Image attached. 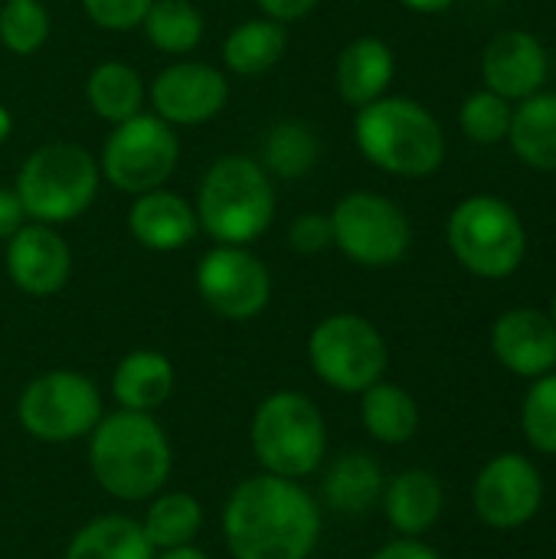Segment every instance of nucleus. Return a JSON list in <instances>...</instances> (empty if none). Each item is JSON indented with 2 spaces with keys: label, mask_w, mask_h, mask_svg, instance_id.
Instances as JSON below:
<instances>
[{
  "label": "nucleus",
  "mask_w": 556,
  "mask_h": 559,
  "mask_svg": "<svg viewBox=\"0 0 556 559\" xmlns=\"http://www.w3.org/2000/svg\"><path fill=\"white\" fill-rule=\"evenodd\" d=\"M223 537L233 559H308L321 540V511L298 481L262 472L229 495Z\"/></svg>",
  "instance_id": "obj_1"
},
{
  "label": "nucleus",
  "mask_w": 556,
  "mask_h": 559,
  "mask_svg": "<svg viewBox=\"0 0 556 559\" xmlns=\"http://www.w3.org/2000/svg\"><path fill=\"white\" fill-rule=\"evenodd\" d=\"M88 465L105 495L118 501L154 498L170 478L174 452L151 413L118 409L88 436Z\"/></svg>",
  "instance_id": "obj_2"
},
{
  "label": "nucleus",
  "mask_w": 556,
  "mask_h": 559,
  "mask_svg": "<svg viewBox=\"0 0 556 559\" xmlns=\"http://www.w3.org/2000/svg\"><path fill=\"white\" fill-rule=\"evenodd\" d=\"M275 183L249 154L216 157L197 187V219L220 246H252L262 239L275 219Z\"/></svg>",
  "instance_id": "obj_3"
},
{
  "label": "nucleus",
  "mask_w": 556,
  "mask_h": 559,
  "mask_svg": "<svg viewBox=\"0 0 556 559\" xmlns=\"http://www.w3.org/2000/svg\"><path fill=\"white\" fill-rule=\"evenodd\" d=\"M354 141L377 170L406 180L429 177L446 160L442 124L426 105L403 95H383L357 108Z\"/></svg>",
  "instance_id": "obj_4"
},
{
  "label": "nucleus",
  "mask_w": 556,
  "mask_h": 559,
  "mask_svg": "<svg viewBox=\"0 0 556 559\" xmlns=\"http://www.w3.org/2000/svg\"><path fill=\"white\" fill-rule=\"evenodd\" d=\"M102 187L98 157L75 141L39 144L16 170L13 190L29 223L62 226L88 213Z\"/></svg>",
  "instance_id": "obj_5"
},
{
  "label": "nucleus",
  "mask_w": 556,
  "mask_h": 559,
  "mask_svg": "<svg viewBox=\"0 0 556 559\" xmlns=\"http://www.w3.org/2000/svg\"><path fill=\"white\" fill-rule=\"evenodd\" d=\"M249 439L262 472L298 481L318 472L328 449V426L305 393L282 390L256 406Z\"/></svg>",
  "instance_id": "obj_6"
},
{
  "label": "nucleus",
  "mask_w": 556,
  "mask_h": 559,
  "mask_svg": "<svg viewBox=\"0 0 556 559\" xmlns=\"http://www.w3.org/2000/svg\"><path fill=\"white\" fill-rule=\"evenodd\" d=\"M456 262L478 278H508L528 255V229L518 210L492 193L462 200L446 223Z\"/></svg>",
  "instance_id": "obj_7"
},
{
  "label": "nucleus",
  "mask_w": 556,
  "mask_h": 559,
  "mask_svg": "<svg viewBox=\"0 0 556 559\" xmlns=\"http://www.w3.org/2000/svg\"><path fill=\"white\" fill-rule=\"evenodd\" d=\"M177 164L180 138L154 111H141L121 124H111L98 154L102 180L128 197L167 187Z\"/></svg>",
  "instance_id": "obj_8"
},
{
  "label": "nucleus",
  "mask_w": 556,
  "mask_h": 559,
  "mask_svg": "<svg viewBox=\"0 0 556 559\" xmlns=\"http://www.w3.org/2000/svg\"><path fill=\"white\" fill-rule=\"evenodd\" d=\"M308 364L338 393H364L383 380L390 350L374 321L354 311L328 314L308 334Z\"/></svg>",
  "instance_id": "obj_9"
},
{
  "label": "nucleus",
  "mask_w": 556,
  "mask_h": 559,
  "mask_svg": "<svg viewBox=\"0 0 556 559\" xmlns=\"http://www.w3.org/2000/svg\"><path fill=\"white\" fill-rule=\"evenodd\" d=\"M102 416L105 413L98 386L75 370L39 373L23 386L16 400V419L23 432L49 445L88 439Z\"/></svg>",
  "instance_id": "obj_10"
},
{
  "label": "nucleus",
  "mask_w": 556,
  "mask_h": 559,
  "mask_svg": "<svg viewBox=\"0 0 556 559\" xmlns=\"http://www.w3.org/2000/svg\"><path fill=\"white\" fill-rule=\"evenodd\" d=\"M328 216L334 229V249H341L354 265L390 269L403 262V255L410 252V219L400 210V203H393L383 193H344Z\"/></svg>",
  "instance_id": "obj_11"
},
{
  "label": "nucleus",
  "mask_w": 556,
  "mask_h": 559,
  "mask_svg": "<svg viewBox=\"0 0 556 559\" xmlns=\"http://www.w3.org/2000/svg\"><path fill=\"white\" fill-rule=\"evenodd\" d=\"M200 301L223 321H252L272 301V272L249 246H213L200 255L197 272Z\"/></svg>",
  "instance_id": "obj_12"
},
{
  "label": "nucleus",
  "mask_w": 556,
  "mask_h": 559,
  "mask_svg": "<svg viewBox=\"0 0 556 559\" xmlns=\"http://www.w3.org/2000/svg\"><path fill=\"white\" fill-rule=\"evenodd\" d=\"M147 105L170 128H197L223 115L229 105V79L210 62L177 59L151 79Z\"/></svg>",
  "instance_id": "obj_13"
},
{
  "label": "nucleus",
  "mask_w": 556,
  "mask_h": 559,
  "mask_svg": "<svg viewBox=\"0 0 556 559\" xmlns=\"http://www.w3.org/2000/svg\"><path fill=\"white\" fill-rule=\"evenodd\" d=\"M472 504L475 514L495 531L524 527L544 504V475L531 459L505 452L478 472Z\"/></svg>",
  "instance_id": "obj_14"
},
{
  "label": "nucleus",
  "mask_w": 556,
  "mask_h": 559,
  "mask_svg": "<svg viewBox=\"0 0 556 559\" xmlns=\"http://www.w3.org/2000/svg\"><path fill=\"white\" fill-rule=\"evenodd\" d=\"M3 265L10 282L29 298H52L72 275V249L46 223H26L3 242Z\"/></svg>",
  "instance_id": "obj_15"
},
{
  "label": "nucleus",
  "mask_w": 556,
  "mask_h": 559,
  "mask_svg": "<svg viewBox=\"0 0 556 559\" xmlns=\"http://www.w3.org/2000/svg\"><path fill=\"white\" fill-rule=\"evenodd\" d=\"M547 49L528 29H505L482 52L485 88L508 102H524L537 95L547 82Z\"/></svg>",
  "instance_id": "obj_16"
},
{
  "label": "nucleus",
  "mask_w": 556,
  "mask_h": 559,
  "mask_svg": "<svg viewBox=\"0 0 556 559\" xmlns=\"http://www.w3.org/2000/svg\"><path fill=\"white\" fill-rule=\"evenodd\" d=\"M492 350L518 377L537 380L556 367V324L537 308H511L492 328Z\"/></svg>",
  "instance_id": "obj_17"
},
{
  "label": "nucleus",
  "mask_w": 556,
  "mask_h": 559,
  "mask_svg": "<svg viewBox=\"0 0 556 559\" xmlns=\"http://www.w3.org/2000/svg\"><path fill=\"white\" fill-rule=\"evenodd\" d=\"M128 233L134 236L138 246L151 252H177L197 239L200 219L187 197H180L177 190L157 187V190L131 197Z\"/></svg>",
  "instance_id": "obj_18"
},
{
  "label": "nucleus",
  "mask_w": 556,
  "mask_h": 559,
  "mask_svg": "<svg viewBox=\"0 0 556 559\" xmlns=\"http://www.w3.org/2000/svg\"><path fill=\"white\" fill-rule=\"evenodd\" d=\"M397 75L393 49L380 36H357L351 39L334 62V88L338 98L351 108H364L387 95Z\"/></svg>",
  "instance_id": "obj_19"
},
{
  "label": "nucleus",
  "mask_w": 556,
  "mask_h": 559,
  "mask_svg": "<svg viewBox=\"0 0 556 559\" xmlns=\"http://www.w3.org/2000/svg\"><path fill=\"white\" fill-rule=\"evenodd\" d=\"M380 501H383V514L393 531H400L403 537H419L439 521L446 495L433 472L410 468L383 485Z\"/></svg>",
  "instance_id": "obj_20"
},
{
  "label": "nucleus",
  "mask_w": 556,
  "mask_h": 559,
  "mask_svg": "<svg viewBox=\"0 0 556 559\" xmlns=\"http://www.w3.org/2000/svg\"><path fill=\"white\" fill-rule=\"evenodd\" d=\"M174 393V364L161 350H131L111 373V396L121 409L154 413Z\"/></svg>",
  "instance_id": "obj_21"
},
{
  "label": "nucleus",
  "mask_w": 556,
  "mask_h": 559,
  "mask_svg": "<svg viewBox=\"0 0 556 559\" xmlns=\"http://www.w3.org/2000/svg\"><path fill=\"white\" fill-rule=\"evenodd\" d=\"M285 49H288V26L259 13L226 33L223 66L239 79H259L282 62Z\"/></svg>",
  "instance_id": "obj_22"
},
{
  "label": "nucleus",
  "mask_w": 556,
  "mask_h": 559,
  "mask_svg": "<svg viewBox=\"0 0 556 559\" xmlns=\"http://www.w3.org/2000/svg\"><path fill=\"white\" fill-rule=\"evenodd\" d=\"M85 102L92 115L102 118L105 124H121L144 111L147 85L134 66L121 59H105L85 79Z\"/></svg>",
  "instance_id": "obj_23"
},
{
  "label": "nucleus",
  "mask_w": 556,
  "mask_h": 559,
  "mask_svg": "<svg viewBox=\"0 0 556 559\" xmlns=\"http://www.w3.org/2000/svg\"><path fill=\"white\" fill-rule=\"evenodd\" d=\"M321 157V141L315 128L301 118H279L269 124L259 144V164L269 177L279 180H301L315 170Z\"/></svg>",
  "instance_id": "obj_24"
},
{
  "label": "nucleus",
  "mask_w": 556,
  "mask_h": 559,
  "mask_svg": "<svg viewBox=\"0 0 556 559\" xmlns=\"http://www.w3.org/2000/svg\"><path fill=\"white\" fill-rule=\"evenodd\" d=\"M508 141L528 167L556 174V92H537L514 108Z\"/></svg>",
  "instance_id": "obj_25"
},
{
  "label": "nucleus",
  "mask_w": 556,
  "mask_h": 559,
  "mask_svg": "<svg viewBox=\"0 0 556 559\" xmlns=\"http://www.w3.org/2000/svg\"><path fill=\"white\" fill-rule=\"evenodd\" d=\"M157 550L144 537L141 524L121 514L95 518L66 547V559H154Z\"/></svg>",
  "instance_id": "obj_26"
},
{
  "label": "nucleus",
  "mask_w": 556,
  "mask_h": 559,
  "mask_svg": "<svg viewBox=\"0 0 556 559\" xmlns=\"http://www.w3.org/2000/svg\"><path fill=\"white\" fill-rule=\"evenodd\" d=\"M360 423L383 445H403L419 429L416 400L397 383H374L360 393Z\"/></svg>",
  "instance_id": "obj_27"
},
{
  "label": "nucleus",
  "mask_w": 556,
  "mask_h": 559,
  "mask_svg": "<svg viewBox=\"0 0 556 559\" xmlns=\"http://www.w3.org/2000/svg\"><path fill=\"white\" fill-rule=\"evenodd\" d=\"M383 472L367 452L341 455L324 475V498L341 514H367L383 498Z\"/></svg>",
  "instance_id": "obj_28"
},
{
  "label": "nucleus",
  "mask_w": 556,
  "mask_h": 559,
  "mask_svg": "<svg viewBox=\"0 0 556 559\" xmlns=\"http://www.w3.org/2000/svg\"><path fill=\"white\" fill-rule=\"evenodd\" d=\"M144 39L164 56H187L203 43L206 20L193 0H154L141 20Z\"/></svg>",
  "instance_id": "obj_29"
},
{
  "label": "nucleus",
  "mask_w": 556,
  "mask_h": 559,
  "mask_svg": "<svg viewBox=\"0 0 556 559\" xmlns=\"http://www.w3.org/2000/svg\"><path fill=\"white\" fill-rule=\"evenodd\" d=\"M203 527V508L193 495L184 491H170L151 501L141 531L151 540L154 550H177L193 544V537Z\"/></svg>",
  "instance_id": "obj_30"
},
{
  "label": "nucleus",
  "mask_w": 556,
  "mask_h": 559,
  "mask_svg": "<svg viewBox=\"0 0 556 559\" xmlns=\"http://www.w3.org/2000/svg\"><path fill=\"white\" fill-rule=\"evenodd\" d=\"M49 10L39 0H3L0 7V46L13 56H33L49 43Z\"/></svg>",
  "instance_id": "obj_31"
},
{
  "label": "nucleus",
  "mask_w": 556,
  "mask_h": 559,
  "mask_svg": "<svg viewBox=\"0 0 556 559\" xmlns=\"http://www.w3.org/2000/svg\"><path fill=\"white\" fill-rule=\"evenodd\" d=\"M511 118H514V105L488 88L469 95L459 108V124L465 131L469 141L475 144H498L508 141L511 131Z\"/></svg>",
  "instance_id": "obj_32"
},
{
  "label": "nucleus",
  "mask_w": 556,
  "mask_h": 559,
  "mask_svg": "<svg viewBox=\"0 0 556 559\" xmlns=\"http://www.w3.org/2000/svg\"><path fill=\"white\" fill-rule=\"evenodd\" d=\"M521 429L531 449L556 455V373H544L531 383L521 406Z\"/></svg>",
  "instance_id": "obj_33"
},
{
  "label": "nucleus",
  "mask_w": 556,
  "mask_h": 559,
  "mask_svg": "<svg viewBox=\"0 0 556 559\" xmlns=\"http://www.w3.org/2000/svg\"><path fill=\"white\" fill-rule=\"evenodd\" d=\"M85 16L108 33H128L134 26H141L147 7L154 0H79Z\"/></svg>",
  "instance_id": "obj_34"
},
{
  "label": "nucleus",
  "mask_w": 556,
  "mask_h": 559,
  "mask_svg": "<svg viewBox=\"0 0 556 559\" xmlns=\"http://www.w3.org/2000/svg\"><path fill=\"white\" fill-rule=\"evenodd\" d=\"M288 249L298 255H318L334 249V229L328 213H301L288 226Z\"/></svg>",
  "instance_id": "obj_35"
},
{
  "label": "nucleus",
  "mask_w": 556,
  "mask_h": 559,
  "mask_svg": "<svg viewBox=\"0 0 556 559\" xmlns=\"http://www.w3.org/2000/svg\"><path fill=\"white\" fill-rule=\"evenodd\" d=\"M26 210L16 197L13 187H0V242H7L10 236H16L26 226Z\"/></svg>",
  "instance_id": "obj_36"
},
{
  "label": "nucleus",
  "mask_w": 556,
  "mask_h": 559,
  "mask_svg": "<svg viewBox=\"0 0 556 559\" xmlns=\"http://www.w3.org/2000/svg\"><path fill=\"white\" fill-rule=\"evenodd\" d=\"M259 7L262 16L269 20H279V23H295V20H305L321 0H252Z\"/></svg>",
  "instance_id": "obj_37"
},
{
  "label": "nucleus",
  "mask_w": 556,
  "mask_h": 559,
  "mask_svg": "<svg viewBox=\"0 0 556 559\" xmlns=\"http://www.w3.org/2000/svg\"><path fill=\"white\" fill-rule=\"evenodd\" d=\"M370 559H442L429 544L423 540H413V537H403V540H393L387 547H380Z\"/></svg>",
  "instance_id": "obj_38"
},
{
  "label": "nucleus",
  "mask_w": 556,
  "mask_h": 559,
  "mask_svg": "<svg viewBox=\"0 0 556 559\" xmlns=\"http://www.w3.org/2000/svg\"><path fill=\"white\" fill-rule=\"evenodd\" d=\"M406 10H413V13H446L449 7H456V0H400Z\"/></svg>",
  "instance_id": "obj_39"
},
{
  "label": "nucleus",
  "mask_w": 556,
  "mask_h": 559,
  "mask_svg": "<svg viewBox=\"0 0 556 559\" xmlns=\"http://www.w3.org/2000/svg\"><path fill=\"white\" fill-rule=\"evenodd\" d=\"M154 559H210L203 550H197L193 544H187V547H177V550H161V557Z\"/></svg>",
  "instance_id": "obj_40"
},
{
  "label": "nucleus",
  "mask_w": 556,
  "mask_h": 559,
  "mask_svg": "<svg viewBox=\"0 0 556 559\" xmlns=\"http://www.w3.org/2000/svg\"><path fill=\"white\" fill-rule=\"evenodd\" d=\"M10 131H13V118H10V111H7V108L0 105V144H3L7 138H10Z\"/></svg>",
  "instance_id": "obj_41"
},
{
  "label": "nucleus",
  "mask_w": 556,
  "mask_h": 559,
  "mask_svg": "<svg viewBox=\"0 0 556 559\" xmlns=\"http://www.w3.org/2000/svg\"><path fill=\"white\" fill-rule=\"evenodd\" d=\"M551 318H554V324H556V292H554V301H551Z\"/></svg>",
  "instance_id": "obj_42"
}]
</instances>
